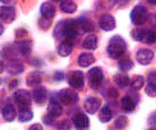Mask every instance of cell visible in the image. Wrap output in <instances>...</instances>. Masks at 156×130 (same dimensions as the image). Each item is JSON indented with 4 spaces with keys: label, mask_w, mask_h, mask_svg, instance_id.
Returning <instances> with one entry per match:
<instances>
[{
    "label": "cell",
    "mask_w": 156,
    "mask_h": 130,
    "mask_svg": "<svg viewBox=\"0 0 156 130\" xmlns=\"http://www.w3.org/2000/svg\"><path fill=\"white\" fill-rule=\"evenodd\" d=\"M14 101L18 105L20 111L29 110L30 106V95L27 90H19L14 94Z\"/></svg>",
    "instance_id": "cell-3"
},
{
    "label": "cell",
    "mask_w": 156,
    "mask_h": 130,
    "mask_svg": "<svg viewBox=\"0 0 156 130\" xmlns=\"http://www.w3.org/2000/svg\"><path fill=\"white\" fill-rule=\"evenodd\" d=\"M147 130H156V128H150V129H147Z\"/></svg>",
    "instance_id": "cell-48"
},
{
    "label": "cell",
    "mask_w": 156,
    "mask_h": 130,
    "mask_svg": "<svg viewBox=\"0 0 156 130\" xmlns=\"http://www.w3.org/2000/svg\"><path fill=\"white\" fill-rule=\"evenodd\" d=\"M15 19V8L12 5L0 6V20L5 23H12Z\"/></svg>",
    "instance_id": "cell-8"
},
{
    "label": "cell",
    "mask_w": 156,
    "mask_h": 130,
    "mask_svg": "<svg viewBox=\"0 0 156 130\" xmlns=\"http://www.w3.org/2000/svg\"><path fill=\"white\" fill-rule=\"evenodd\" d=\"M32 96H33V100L37 104H43L46 100H47V91H46V88H43V87L36 88L32 92Z\"/></svg>",
    "instance_id": "cell-18"
},
{
    "label": "cell",
    "mask_w": 156,
    "mask_h": 130,
    "mask_svg": "<svg viewBox=\"0 0 156 130\" xmlns=\"http://www.w3.org/2000/svg\"><path fill=\"white\" fill-rule=\"evenodd\" d=\"M83 47L85 49H89V51H93L98 47V39L94 34H89L85 39L83 41Z\"/></svg>",
    "instance_id": "cell-19"
},
{
    "label": "cell",
    "mask_w": 156,
    "mask_h": 130,
    "mask_svg": "<svg viewBox=\"0 0 156 130\" xmlns=\"http://www.w3.org/2000/svg\"><path fill=\"white\" fill-rule=\"evenodd\" d=\"M132 34V38L135 41H138V42H144V38H145V34H146V29L145 28H135L131 32Z\"/></svg>",
    "instance_id": "cell-28"
},
{
    "label": "cell",
    "mask_w": 156,
    "mask_h": 130,
    "mask_svg": "<svg viewBox=\"0 0 156 130\" xmlns=\"http://www.w3.org/2000/svg\"><path fill=\"white\" fill-rule=\"evenodd\" d=\"M57 52L61 57H67L70 53L73 52V44L71 42H67V41H64L57 48Z\"/></svg>",
    "instance_id": "cell-21"
},
{
    "label": "cell",
    "mask_w": 156,
    "mask_h": 130,
    "mask_svg": "<svg viewBox=\"0 0 156 130\" xmlns=\"http://www.w3.org/2000/svg\"><path fill=\"white\" fill-rule=\"evenodd\" d=\"M144 42L145 43H156V30L154 29H146V34L144 38Z\"/></svg>",
    "instance_id": "cell-30"
},
{
    "label": "cell",
    "mask_w": 156,
    "mask_h": 130,
    "mask_svg": "<svg viewBox=\"0 0 156 130\" xmlns=\"http://www.w3.org/2000/svg\"><path fill=\"white\" fill-rule=\"evenodd\" d=\"M50 25H51V19H46V18L40 19V27L42 29H47V28H50Z\"/></svg>",
    "instance_id": "cell-37"
},
{
    "label": "cell",
    "mask_w": 156,
    "mask_h": 130,
    "mask_svg": "<svg viewBox=\"0 0 156 130\" xmlns=\"http://www.w3.org/2000/svg\"><path fill=\"white\" fill-rule=\"evenodd\" d=\"M76 4L73 2V0H62L60 3V9L65 13H75L76 12Z\"/></svg>",
    "instance_id": "cell-22"
},
{
    "label": "cell",
    "mask_w": 156,
    "mask_h": 130,
    "mask_svg": "<svg viewBox=\"0 0 156 130\" xmlns=\"http://www.w3.org/2000/svg\"><path fill=\"white\" fill-rule=\"evenodd\" d=\"M17 51L20 52L23 56H28L30 51H32V44H30L29 41H22L17 43Z\"/></svg>",
    "instance_id": "cell-23"
},
{
    "label": "cell",
    "mask_w": 156,
    "mask_h": 130,
    "mask_svg": "<svg viewBox=\"0 0 156 130\" xmlns=\"http://www.w3.org/2000/svg\"><path fill=\"white\" fill-rule=\"evenodd\" d=\"M57 98L65 105H74V104L77 102V100H79V96H77V94L75 92L74 90L64 88V90H61L58 92Z\"/></svg>",
    "instance_id": "cell-6"
},
{
    "label": "cell",
    "mask_w": 156,
    "mask_h": 130,
    "mask_svg": "<svg viewBox=\"0 0 156 130\" xmlns=\"http://www.w3.org/2000/svg\"><path fill=\"white\" fill-rule=\"evenodd\" d=\"M4 33V27L2 25V24H0V35H2Z\"/></svg>",
    "instance_id": "cell-46"
},
{
    "label": "cell",
    "mask_w": 156,
    "mask_h": 130,
    "mask_svg": "<svg viewBox=\"0 0 156 130\" xmlns=\"http://www.w3.org/2000/svg\"><path fill=\"white\" fill-rule=\"evenodd\" d=\"M6 71L10 75H18L24 71V66L18 59H10L6 65Z\"/></svg>",
    "instance_id": "cell-14"
},
{
    "label": "cell",
    "mask_w": 156,
    "mask_h": 130,
    "mask_svg": "<svg viewBox=\"0 0 156 130\" xmlns=\"http://www.w3.org/2000/svg\"><path fill=\"white\" fill-rule=\"evenodd\" d=\"M77 22H79V25H80L81 32H90V30L93 29L91 23H90L88 19H85V18H80V19H77Z\"/></svg>",
    "instance_id": "cell-32"
},
{
    "label": "cell",
    "mask_w": 156,
    "mask_h": 130,
    "mask_svg": "<svg viewBox=\"0 0 156 130\" xmlns=\"http://www.w3.org/2000/svg\"><path fill=\"white\" fill-rule=\"evenodd\" d=\"M17 83H18V80H14V81L9 82V85H8V87H9V88H14L15 86H17Z\"/></svg>",
    "instance_id": "cell-43"
},
{
    "label": "cell",
    "mask_w": 156,
    "mask_h": 130,
    "mask_svg": "<svg viewBox=\"0 0 156 130\" xmlns=\"http://www.w3.org/2000/svg\"><path fill=\"white\" fill-rule=\"evenodd\" d=\"M126 42L122 37L119 35H114L111 41H109V44L107 47V52L111 58H119L121 56L124 55V52H126Z\"/></svg>",
    "instance_id": "cell-1"
},
{
    "label": "cell",
    "mask_w": 156,
    "mask_h": 130,
    "mask_svg": "<svg viewBox=\"0 0 156 130\" xmlns=\"http://www.w3.org/2000/svg\"><path fill=\"white\" fill-rule=\"evenodd\" d=\"M29 130H43V128L40 124H34V125H32V126L29 128Z\"/></svg>",
    "instance_id": "cell-42"
},
{
    "label": "cell",
    "mask_w": 156,
    "mask_h": 130,
    "mask_svg": "<svg viewBox=\"0 0 156 130\" xmlns=\"http://www.w3.org/2000/svg\"><path fill=\"white\" fill-rule=\"evenodd\" d=\"M149 124L150 125H156V111L151 114V116L149 118Z\"/></svg>",
    "instance_id": "cell-40"
},
{
    "label": "cell",
    "mask_w": 156,
    "mask_h": 130,
    "mask_svg": "<svg viewBox=\"0 0 156 130\" xmlns=\"http://www.w3.org/2000/svg\"><path fill=\"white\" fill-rule=\"evenodd\" d=\"M2 115L5 121H13L15 119V116H17V112H15V109L13 105L6 104L2 110Z\"/></svg>",
    "instance_id": "cell-16"
},
{
    "label": "cell",
    "mask_w": 156,
    "mask_h": 130,
    "mask_svg": "<svg viewBox=\"0 0 156 130\" xmlns=\"http://www.w3.org/2000/svg\"><path fill=\"white\" fill-rule=\"evenodd\" d=\"M61 112H62V108L60 105V100L57 98V96H52L48 105V114L53 118H57L61 115Z\"/></svg>",
    "instance_id": "cell-13"
},
{
    "label": "cell",
    "mask_w": 156,
    "mask_h": 130,
    "mask_svg": "<svg viewBox=\"0 0 156 130\" xmlns=\"http://www.w3.org/2000/svg\"><path fill=\"white\" fill-rule=\"evenodd\" d=\"M94 61H95V58L93 57V55H90V53H81L79 58H77V63L81 67H89L90 65L94 63Z\"/></svg>",
    "instance_id": "cell-20"
},
{
    "label": "cell",
    "mask_w": 156,
    "mask_h": 130,
    "mask_svg": "<svg viewBox=\"0 0 156 130\" xmlns=\"http://www.w3.org/2000/svg\"><path fill=\"white\" fill-rule=\"evenodd\" d=\"M81 32L79 22L75 19H67L64 20V38H66L67 42L74 41L75 38L79 35V33Z\"/></svg>",
    "instance_id": "cell-2"
},
{
    "label": "cell",
    "mask_w": 156,
    "mask_h": 130,
    "mask_svg": "<svg viewBox=\"0 0 156 130\" xmlns=\"http://www.w3.org/2000/svg\"><path fill=\"white\" fill-rule=\"evenodd\" d=\"M100 108V100L97 97H88L84 102V109L88 114H95Z\"/></svg>",
    "instance_id": "cell-12"
},
{
    "label": "cell",
    "mask_w": 156,
    "mask_h": 130,
    "mask_svg": "<svg viewBox=\"0 0 156 130\" xmlns=\"http://www.w3.org/2000/svg\"><path fill=\"white\" fill-rule=\"evenodd\" d=\"M145 90H146V94L149 96L156 97V85H154V83H149V85L145 87Z\"/></svg>",
    "instance_id": "cell-36"
},
{
    "label": "cell",
    "mask_w": 156,
    "mask_h": 130,
    "mask_svg": "<svg viewBox=\"0 0 156 130\" xmlns=\"http://www.w3.org/2000/svg\"><path fill=\"white\" fill-rule=\"evenodd\" d=\"M19 121H22V123H26V121H29V120H32L33 118V112L30 111V110H24V111H20L19 112Z\"/></svg>",
    "instance_id": "cell-34"
},
{
    "label": "cell",
    "mask_w": 156,
    "mask_h": 130,
    "mask_svg": "<svg viewBox=\"0 0 156 130\" xmlns=\"http://www.w3.org/2000/svg\"><path fill=\"white\" fill-rule=\"evenodd\" d=\"M114 82L118 87L124 88V87H127L129 85V78L126 75H115L114 76Z\"/></svg>",
    "instance_id": "cell-26"
},
{
    "label": "cell",
    "mask_w": 156,
    "mask_h": 130,
    "mask_svg": "<svg viewBox=\"0 0 156 130\" xmlns=\"http://www.w3.org/2000/svg\"><path fill=\"white\" fill-rule=\"evenodd\" d=\"M146 18H147V10H146L145 6L137 5V6H135L133 9H132L131 20H132V23H133L135 25H137V27L142 25L145 23V20H146Z\"/></svg>",
    "instance_id": "cell-5"
},
{
    "label": "cell",
    "mask_w": 156,
    "mask_h": 130,
    "mask_svg": "<svg viewBox=\"0 0 156 130\" xmlns=\"http://www.w3.org/2000/svg\"><path fill=\"white\" fill-rule=\"evenodd\" d=\"M99 27L102 28L103 30H107V32H109V30H113L115 28V19L113 15L111 14H103L102 17H100L99 19Z\"/></svg>",
    "instance_id": "cell-10"
},
{
    "label": "cell",
    "mask_w": 156,
    "mask_h": 130,
    "mask_svg": "<svg viewBox=\"0 0 156 130\" xmlns=\"http://www.w3.org/2000/svg\"><path fill=\"white\" fill-rule=\"evenodd\" d=\"M149 81H150V83L156 85V72H150L149 73Z\"/></svg>",
    "instance_id": "cell-39"
},
{
    "label": "cell",
    "mask_w": 156,
    "mask_h": 130,
    "mask_svg": "<svg viewBox=\"0 0 156 130\" xmlns=\"http://www.w3.org/2000/svg\"><path fill=\"white\" fill-rule=\"evenodd\" d=\"M88 77H89V85L93 90H98L100 88V86H102V82H103V71L100 70L99 67H94L91 68V70L89 71L88 73Z\"/></svg>",
    "instance_id": "cell-4"
},
{
    "label": "cell",
    "mask_w": 156,
    "mask_h": 130,
    "mask_svg": "<svg viewBox=\"0 0 156 130\" xmlns=\"http://www.w3.org/2000/svg\"><path fill=\"white\" fill-rule=\"evenodd\" d=\"M112 116H113V112H112L109 106H104L99 112V120L102 121V123H108V121H111Z\"/></svg>",
    "instance_id": "cell-24"
},
{
    "label": "cell",
    "mask_w": 156,
    "mask_h": 130,
    "mask_svg": "<svg viewBox=\"0 0 156 130\" xmlns=\"http://www.w3.org/2000/svg\"><path fill=\"white\" fill-rule=\"evenodd\" d=\"M73 123L77 130H88L89 119L84 112H76L73 118Z\"/></svg>",
    "instance_id": "cell-9"
},
{
    "label": "cell",
    "mask_w": 156,
    "mask_h": 130,
    "mask_svg": "<svg viewBox=\"0 0 156 130\" xmlns=\"http://www.w3.org/2000/svg\"><path fill=\"white\" fill-rule=\"evenodd\" d=\"M136 58H137V62L140 65H149L151 61L154 59V52L151 49H147V48H142L137 52L136 55Z\"/></svg>",
    "instance_id": "cell-11"
},
{
    "label": "cell",
    "mask_w": 156,
    "mask_h": 130,
    "mask_svg": "<svg viewBox=\"0 0 156 130\" xmlns=\"http://www.w3.org/2000/svg\"><path fill=\"white\" fill-rule=\"evenodd\" d=\"M53 121H55V118H53L52 115H50V114L43 118V123H44L46 125H52V124H53Z\"/></svg>",
    "instance_id": "cell-38"
},
{
    "label": "cell",
    "mask_w": 156,
    "mask_h": 130,
    "mask_svg": "<svg viewBox=\"0 0 156 130\" xmlns=\"http://www.w3.org/2000/svg\"><path fill=\"white\" fill-rule=\"evenodd\" d=\"M145 85V78L142 77V76H137V77H135L133 80H132L131 82V88L133 91H138L141 90Z\"/></svg>",
    "instance_id": "cell-29"
},
{
    "label": "cell",
    "mask_w": 156,
    "mask_h": 130,
    "mask_svg": "<svg viewBox=\"0 0 156 130\" xmlns=\"http://www.w3.org/2000/svg\"><path fill=\"white\" fill-rule=\"evenodd\" d=\"M128 125V119L126 116H118L114 121V128L115 129H124Z\"/></svg>",
    "instance_id": "cell-33"
},
{
    "label": "cell",
    "mask_w": 156,
    "mask_h": 130,
    "mask_svg": "<svg viewBox=\"0 0 156 130\" xmlns=\"http://www.w3.org/2000/svg\"><path fill=\"white\" fill-rule=\"evenodd\" d=\"M42 81V77H41V75L38 73V72H32L29 76H28V78H27V83L29 86H37V85H40Z\"/></svg>",
    "instance_id": "cell-27"
},
{
    "label": "cell",
    "mask_w": 156,
    "mask_h": 130,
    "mask_svg": "<svg viewBox=\"0 0 156 130\" xmlns=\"http://www.w3.org/2000/svg\"><path fill=\"white\" fill-rule=\"evenodd\" d=\"M4 70H5V65H4V62H3V61L0 59V73H2Z\"/></svg>",
    "instance_id": "cell-44"
},
{
    "label": "cell",
    "mask_w": 156,
    "mask_h": 130,
    "mask_svg": "<svg viewBox=\"0 0 156 130\" xmlns=\"http://www.w3.org/2000/svg\"><path fill=\"white\" fill-rule=\"evenodd\" d=\"M0 2H2L3 4H9V3H12L13 0H0Z\"/></svg>",
    "instance_id": "cell-45"
},
{
    "label": "cell",
    "mask_w": 156,
    "mask_h": 130,
    "mask_svg": "<svg viewBox=\"0 0 156 130\" xmlns=\"http://www.w3.org/2000/svg\"><path fill=\"white\" fill-rule=\"evenodd\" d=\"M57 130H71V123L69 120H62L56 125Z\"/></svg>",
    "instance_id": "cell-35"
},
{
    "label": "cell",
    "mask_w": 156,
    "mask_h": 130,
    "mask_svg": "<svg viewBox=\"0 0 156 130\" xmlns=\"http://www.w3.org/2000/svg\"><path fill=\"white\" fill-rule=\"evenodd\" d=\"M17 49H15L13 45H6L2 49V56L3 58H8V59H15V55H17Z\"/></svg>",
    "instance_id": "cell-25"
},
{
    "label": "cell",
    "mask_w": 156,
    "mask_h": 130,
    "mask_svg": "<svg viewBox=\"0 0 156 130\" xmlns=\"http://www.w3.org/2000/svg\"><path fill=\"white\" fill-rule=\"evenodd\" d=\"M147 2H149L150 4H152V5H155V4H156V0H147Z\"/></svg>",
    "instance_id": "cell-47"
},
{
    "label": "cell",
    "mask_w": 156,
    "mask_h": 130,
    "mask_svg": "<svg viewBox=\"0 0 156 130\" xmlns=\"http://www.w3.org/2000/svg\"><path fill=\"white\" fill-rule=\"evenodd\" d=\"M56 2H60V0H56ZM61 2H62V0H61Z\"/></svg>",
    "instance_id": "cell-49"
},
{
    "label": "cell",
    "mask_w": 156,
    "mask_h": 130,
    "mask_svg": "<svg viewBox=\"0 0 156 130\" xmlns=\"http://www.w3.org/2000/svg\"><path fill=\"white\" fill-rule=\"evenodd\" d=\"M64 77H65V76H64V73H62V72H56V73H55V80H56V81H62V80H64Z\"/></svg>",
    "instance_id": "cell-41"
},
{
    "label": "cell",
    "mask_w": 156,
    "mask_h": 130,
    "mask_svg": "<svg viewBox=\"0 0 156 130\" xmlns=\"http://www.w3.org/2000/svg\"><path fill=\"white\" fill-rule=\"evenodd\" d=\"M0 82H2V81H0Z\"/></svg>",
    "instance_id": "cell-50"
},
{
    "label": "cell",
    "mask_w": 156,
    "mask_h": 130,
    "mask_svg": "<svg viewBox=\"0 0 156 130\" xmlns=\"http://www.w3.org/2000/svg\"><path fill=\"white\" fill-rule=\"evenodd\" d=\"M69 85L75 90H80L84 87V73L80 71H74L69 76Z\"/></svg>",
    "instance_id": "cell-7"
},
{
    "label": "cell",
    "mask_w": 156,
    "mask_h": 130,
    "mask_svg": "<svg viewBox=\"0 0 156 130\" xmlns=\"http://www.w3.org/2000/svg\"><path fill=\"white\" fill-rule=\"evenodd\" d=\"M41 14H42V18L46 19H52L56 14V9H55V5L51 3H43L41 6Z\"/></svg>",
    "instance_id": "cell-15"
},
{
    "label": "cell",
    "mask_w": 156,
    "mask_h": 130,
    "mask_svg": "<svg viewBox=\"0 0 156 130\" xmlns=\"http://www.w3.org/2000/svg\"><path fill=\"white\" fill-rule=\"evenodd\" d=\"M118 67H119V70H121V71L127 72V71L131 70L132 67H133V63H132V61H131L129 58H124V59H121V61H119Z\"/></svg>",
    "instance_id": "cell-31"
},
{
    "label": "cell",
    "mask_w": 156,
    "mask_h": 130,
    "mask_svg": "<svg viewBox=\"0 0 156 130\" xmlns=\"http://www.w3.org/2000/svg\"><path fill=\"white\" fill-rule=\"evenodd\" d=\"M136 104L137 102L131 96H124V97H122V100H121V106L126 112L133 111L135 108H136Z\"/></svg>",
    "instance_id": "cell-17"
}]
</instances>
